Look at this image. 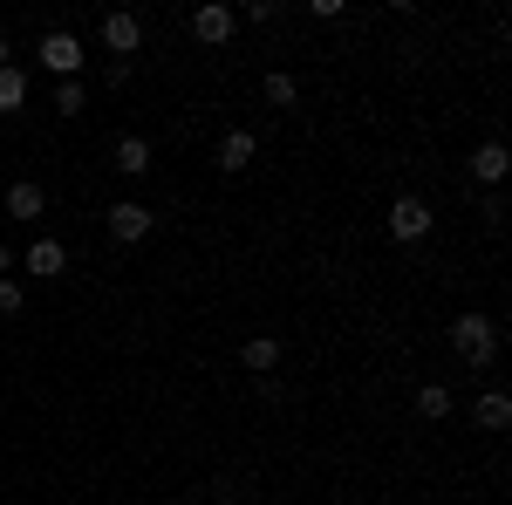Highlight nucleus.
<instances>
[{
    "instance_id": "1",
    "label": "nucleus",
    "mask_w": 512,
    "mask_h": 505,
    "mask_svg": "<svg viewBox=\"0 0 512 505\" xmlns=\"http://www.w3.org/2000/svg\"><path fill=\"white\" fill-rule=\"evenodd\" d=\"M451 355L472 362V369H492V355H499V321H492V314H458V321H451Z\"/></svg>"
},
{
    "instance_id": "2",
    "label": "nucleus",
    "mask_w": 512,
    "mask_h": 505,
    "mask_svg": "<svg viewBox=\"0 0 512 505\" xmlns=\"http://www.w3.org/2000/svg\"><path fill=\"white\" fill-rule=\"evenodd\" d=\"M35 62L48 69V76L76 82V76H82V62H89V48H82L69 28H48V35H41V48H35Z\"/></svg>"
},
{
    "instance_id": "3",
    "label": "nucleus",
    "mask_w": 512,
    "mask_h": 505,
    "mask_svg": "<svg viewBox=\"0 0 512 505\" xmlns=\"http://www.w3.org/2000/svg\"><path fill=\"white\" fill-rule=\"evenodd\" d=\"M103 219H110V239H117V246H137V239L158 233V219H151V205H144V198H117Z\"/></svg>"
},
{
    "instance_id": "4",
    "label": "nucleus",
    "mask_w": 512,
    "mask_h": 505,
    "mask_svg": "<svg viewBox=\"0 0 512 505\" xmlns=\"http://www.w3.org/2000/svg\"><path fill=\"white\" fill-rule=\"evenodd\" d=\"M431 226H437V219H431V205H424L417 192H403V198L390 205V239H396V246H417V239H431Z\"/></svg>"
},
{
    "instance_id": "5",
    "label": "nucleus",
    "mask_w": 512,
    "mask_h": 505,
    "mask_svg": "<svg viewBox=\"0 0 512 505\" xmlns=\"http://www.w3.org/2000/svg\"><path fill=\"white\" fill-rule=\"evenodd\" d=\"M233 28H239V14L226 7V0H198V7H192V35L205 41V48H226Z\"/></svg>"
},
{
    "instance_id": "6",
    "label": "nucleus",
    "mask_w": 512,
    "mask_h": 505,
    "mask_svg": "<svg viewBox=\"0 0 512 505\" xmlns=\"http://www.w3.org/2000/svg\"><path fill=\"white\" fill-rule=\"evenodd\" d=\"M103 48H110L117 62H130V55L144 48V21H137L130 7H117V14H103Z\"/></svg>"
},
{
    "instance_id": "7",
    "label": "nucleus",
    "mask_w": 512,
    "mask_h": 505,
    "mask_svg": "<svg viewBox=\"0 0 512 505\" xmlns=\"http://www.w3.org/2000/svg\"><path fill=\"white\" fill-rule=\"evenodd\" d=\"M21 260H28L35 280H55V273L69 267V246H62V239H28V253H21Z\"/></svg>"
},
{
    "instance_id": "8",
    "label": "nucleus",
    "mask_w": 512,
    "mask_h": 505,
    "mask_svg": "<svg viewBox=\"0 0 512 505\" xmlns=\"http://www.w3.org/2000/svg\"><path fill=\"white\" fill-rule=\"evenodd\" d=\"M41 212H48V192H41L35 178H21V185H7V219H28V226H35Z\"/></svg>"
},
{
    "instance_id": "9",
    "label": "nucleus",
    "mask_w": 512,
    "mask_h": 505,
    "mask_svg": "<svg viewBox=\"0 0 512 505\" xmlns=\"http://www.w3.org/2000/svg\"><path fill=\"white\" fill-rule=\"evenodd\" d=\"M253 157H260L253 130H226L219 137V171H253Z\"/></svg>"
},
{
    "instance_id": "10",
    "label": "nucleus",
    "mask_w": 512,
    "mask_h": 505,
    "mask_svg": "<svg viewBox=\"0 0 512 505\" xmlns=\"http://www.w3.org/2000/svg\"><path fill=\"white\" fill-rule=\"evenodd\" d=\"M472 178L478 185H499V178H506V144H499V137H485L472 151Z\"/></svg>"
},
{
    "instance_id": "11",
    "label": "nucleus",
    "mask_w": 512,
    "mask_h": 505,
    "mask_svg": "<svg viewBox=\"0 0 512 505\" xmlns=\"http://www.w3.org/2000/svg\"><path fill=\"white\" fill-rule=\"evenodd\" d=\"M239 362H246L253 376H274V362H280V342H274V335H246V342H239Z\"/></svg>"
},
{
    "instance_id": "12",
    "label": "nucleus",
    "mask_w": 512,
    "mask_h": 505,
    "mask_svg": "<svg viewBox=\"0 0 512 505\" xmlns=\"http://www.w3.org/2000/svg\"><path fill=\"white\" fill-rule=\"evenodd\" d=\"M117 171L123 178H144V171H151V144H144V137H137V130H130V137H117Z\"/></svg>"
},
{
    "instance_id": "13",
    "label": "nucleus",
    "mask_w": 512,
    "mask_h": 505,
    "mask_svg": "<svg viewBox=\"0 0 512 505\" xmlns=\"http://www.w3.org/2000/svg\"><path fill=\"white\" fill-rule=\"evenodd\" d=\"M472 417H478V430H506L512 424V396H506V389H485Z\"/></svg>"
},
{
    "instance_id": "14",
    "label": "nucleus",
    "mask_w": 512,
    "mask_h": 505,
    "mask_svg": "<svg viewBox=\"0 0 512 505\" xmlns=\"http://www.w3.org/2000/svg\"><path fill=\"white\" fill-rule=\"evenodd\" d=\"M260 96H267V103H274V110H301V82L287 76V69H274V76L260 82Z\"/></svg>"
},
{
    "instance_id": "15",
    "label": "nucleus",
    "mask_w": 512,
    "mask_h": 505,
    "mask_svg": "<svg viewBox=\"0 0 512 505\" xmlns=\"http://www.w3.org/2000/svg\"><path fill=\"white\" fill-rule=\"evenodd\" d=\"M417 417L444 424V417H451V389H444V383H417Z\"/></svg>"
},
{
    "instance_id": "16",
    "label": "nucleus",
    "mask_w": 512,
    "mask_h": 505,
    "mask_svg": "<svg viewBox=\"0 0 512 505\" xmlns=\"http://www.w3.org/2000/svg\"><path fill=\"white\" fill-rule=\"evenodd\" d=\"M21 103H28V76H21V69H0V117L21 110Z\"/></svg>"
},
{
    "instance_id": "17",
    "label": "nucleus",
    "mask_w": 512,
    "mask_h": 505,
    "mask_svg": "<svg viewBox=\"0 0 512 505\" xmlns=\"http://www.w3.org/2000/svg\"><path fill=\"white\" fill-rule=\"evenodd\" d=\"M82 103H89V89H82V76H76V82H55V110H62V117H76Z\"/></svg>"
},
{
    "instance_id": "18",
    "label": "nucleus",
    "mask_w": 512,
    "mask_h": 505,
    "mask_svg": "<svg viewBox=\"0 0 512 505\" xmlns=\"http://www.w3.org/2000/svg\"><path fill=\"white\" fill-rule=\"evenodd\" d=\"M21 301H28V294H21V280H0V321H7V314H21Z\"/></svg>"
},
{
    "instance_id": "19",
    "label": "nucleus",
    "mask_w": 512,
    "mask_h": 505,
    "mask_svg": "<svg viewBox=\"0 0 512 505\" xmlns=\"http://www.w3.org/2000/svg\"><path fill=\"white\" fill-rule=\"evenodd\" d=\"M0 69H14V41L0 35Z\"/></svg>"
}]
</instances>
